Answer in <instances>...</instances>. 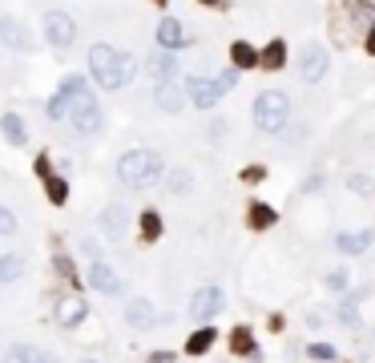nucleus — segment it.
I'll return each mask as SVG.
<instances>
[{
	"label": "nucleus",
	"mask_w": 375,
	"mask_h": 363,
	"mask_svg": "<svg viewBox=\"0 0 375 363\" xmlns=\"http://www.w3.org/2000/svg\"><path fill=\"white\" fill-rule=\"evenodd\" d=\"M259 65H263V69H283V65H287V45H283V40H271L263 49V57H259Z\"/></svg>",
	"instance_id": "nucleus-19"
},
{
	"label": "nucleus",
	"mask_w": 375,
	"mask_h": 363,
	"mask_svg": "<svg viewBox=\"0 0 375 363\" xmlns=\"http://www.w3.org/2000/svg\"><path fill=\"white\" fill-rule=\"evenodd\" d=\"M210 343H214V327H202V331L190 335L186 351H190V355H202V351H210Z\"/></svg>",
	"instance_id": "nucleus-22"
},
{
	"label": "nucleus",
	"mask_w": 375,
	"mask_h": 363,
	"mask_svg": "<svg viewBox=\"0 0 375 363\" xmlns=\"http://www.w3.org/2000/svg\"><path fill=\"white\" fill-rule=\"evenodd\" d=\"M271 222H275V210H271L266 202H254V206H250V226H254V230H266Z\"/></svg>",
	"instance_id": "nucleus-23"
},
{
	"label": "nucleus",
	"mask_w": 375,
	"mask_h": 363,
	"mask_svg": "<svg viewBox=\"0 0 375 363\" xmlns=\"http://www.w3.org/2000/svg\"><path fill=\"white\" fill-rule=\"evenodd\" d=\"M162 153L158 150H129L117 158V178H121L125 186H134V190H146L153 186L158 178H162Z\"/></svg>",
	"instance_id": "nucleus-3"
},
{
	"label": "nucleus",
	"mask_w": 375,
	"mask_h": 363,
	"mask_svg": "<svg viewBox=\"0 0 375 363\" xmlns=\"http://www.w3.org/2000/svg\"><path fill=\"white\" fill-rule=\"evenodd\" d=\"M351 190H355V194H371V182H367L363 174H355L351 178Z\"/></svg>",
	"instance_id": "nucleus-35"
},
{
	"label": "nucleus",
	"mask_w": 375,
	"mask_h": 363,
	"mask_svg": "<svg viewBox=\"0 0 375 363\" xmlns=\"http://www.w3.org/2000/svg\"><path fill=\"white\" fill-rule=\"evenodd\" d=\"M182 40H186L182 37V25H178L174 16H165L162 25H158V45H162L165 53H174V49H182Z\"/></svg>",
	"instance_id": "nucleus-17"
},
{
	"label": "nucleus",
	"mask_w": 375,
	"mask_h": 363,
	"mask_svg": "<svg viewBox=\"0 0 375 363\" xmlns=\"http://www.w3.org/2000/svg\"><path fill=\"white\" fill-rule=\"evenodd\" d=\"M371 242H375L371 230H359V234H347V230H343V234H335V251H343V254H363Z\"/></svg>",
	"instance_id": "nucleus-15"
},
{
	"label": "nucleus",
	"mask_w": 375,
	"mask_h": 363,
	"mask_svg": "<svg viewBox=\"0 0 375 363\" xmlns=\"http://www.w3.org/2000/svg\"><path fill=\"white\" fill-rule=\"evenodd\" d=\"M0 129H4V138L13 141V146H25V121H21L16 113H4V117H0Z\"/></svg>",
	"instance_id": "nucleus-20"
},
{
	"label": "nucleus",
	"mask_w": 375,
	"mask_h": 363,
	"mask_svg": "<svg viewBox=\"0 0 375 363\" xmlns=\"http://www.w3.org/2000/svg\"><path fill=\"white\" fill-rule=\"evenodd\" d=\"M28 355H33V347L16 343V347H9V351H4V363H28Z\"/></svg>",
	"instance_id": "nucleus-28"
},
{
	"label": "nucleus",
	"mask_w": 375,
	"mask_h": 363,
	"mask_svg": "<svg viewBox=\"0 0 375 363\" xmlns=\"http://www.w3.org/2000/svg\"><path fill=\"white\" fill-rule=\"evenodd\" d=\"M150 73L158 77V85H162V81H174V73H178V57L174 53H153L150 57Z\"/></svg>",
	"instance_id": "nucleus-16"
},
{
	"label": "nucleus",
	"mask_w": 375,
	"mask_h": 363,
	"mask_svg": "<svg viewBox=\"0 0 375 363\" xmlns=\"http://www.w3.org/2000/svg\"><path fill=\"white\" fill-rule=\"evenodd\" d=\"M85 315H89V307H85V299H77V295H65V299L57 303V323L61 327H81Z\"/></svg>",
	"instance_id": "nucleus-12"
},
{
	"label": "nucleus",
	"mask_w": 375,
	"mask_h": 363,
	"mask_svg": "<svg viewBox=\"0 0 375 363\" xmlns=\"http://www.w3.org/2000/svg\"><path fill=\"white\" fill-rule=\"evenodd\" d=\"M150 363H174V355H170V351H153Z\"/></svg>",
	"instance_id": "nucleus-38"
},
{
	"label": "nucleus",
	"mask_w": 375,
	"mask_h": 363,
	"mask_svg": "<svg viewBox=\"0 0 375 363\" xmlns=\"http://www.w3.org/2000/svg\"><path fill=\"white\" fill-rule=\"evenodd\" d=\"M77 363H101V359H93V355H85V359H77Z\"/></svg>",
	"instance_id": "nucleus-40"
},
{
	"label": "nucleus",
	"mask_w": 375,
	"mask_h": 363,
	"mask_svg": "<svg viewBox=\"0 0 375 363\" xmlns=\"http://www.w3.org/2000/svg\"><path fill=\"white\" fill-rule=\"evenodd\" d=\"M290 121V97L287 93H278V89H266L254 97V126L263 129V134H278V129H287Z\"/></svg>",
	"instance_id": "nucleus-4"
},
{
	"label": "nucleus",
	"mask_w": 375,
	"mask_h": 363,
	"mask_svg": "<svg viewBox=\"0 0 375 363\" xmlns=\"http://www.w3.org/2000/svg\"><path fill=\"white\" fill-rule=\"evenodd\" d=\"M49 113L57 117V121H69L77 134H97L101 121H105V113H101L93 89H89L81 77H65L61 93L49 101Z\"/></svg>",
	"instance_id": "nucleus-1"
},
{
	"label": "nucleus",
	"mask_w": 375,
	"mask_h": 363,
	"mask_svg": "<svg viewBox=\"0 0 375 363\" xmlns=\"http://www.w3.org/2000/svg\"><path fill=\"white\" fill-rule=\"evenodd\" d=\"M141 234H146V238H158V234H162V218H158V210H146V214H141Z\"/></svg>",
	"instance_id": "nucleus-25"
},
{
	"label": "nucleus",
	"mask_w": 375,
	"mask_h": 363,
	"mask_svg": "<svg viewBox=\"0 0 375 363\" xmlns=\"http://www.w3.org/2000/svg\"><path fill=\"white\" fill-rule=\"evenodd\" d=\"M230 57H234L238 69H250V65H259V53L250 49L246 40H234V49H230Z\"/></svg>",
	"instance_id": "nucleus-21"
},
{
	"label": "nucleus",
	"mask_w": 375,
	"mask_h": 363,
	"mask_svg": "<svg viewBox=\"0 0 375 363\" xmlns=\"http://www.w3.org/2000/svg\"><path fill=\"white\" fill-rule=\"evenodd\" d=\"M339 323L343 327H359V307H355V303H343V307H339Z\"/></svg>",
	"instance_id": "nucleus-26"
},
{
	"label": "nucleus",
	"mask_w": 375,
	"mask_h": 363,
	"mask_svg": "<svg viewBox=\"0 0 375 363\" xmlns=\"http://www.w3.org/2000/svg\"><path fill=\"white\" fill-rule=\"evenodd\" d=\"M190 182H194L190 170H170V174H165V190H170V194H186Z\"/></svg>",
	"instance_id": "nucleus-24"
},
{
	"label": "nucleus",
	"mask_w": 375,
	"mask_h": 363,
	"mask_svg": "<svg viewBox=\"0 0 375 363\" xmlns=\"http://www.w3.org/2000/svg\"><path fill=\"white\" fill-rule=\"evenodd\" d=\"M202 4H214V0H202Z\"/></svg>",
	"instance_id": "nucleus-41"
},
{
	"label": "nucleus",
	"mask_w": 375,
	"mask_h": 363,
	"mask_svg": "<svg viewBox=\"0 0 375 363\" xmlns=\"http://www.w3.org/2000/svg\"><path fill=\"white\" fill-rule=\"evenodd\" d=\"M327 287H331V291H347L351 287V275H347V271H331V275H327Z\"/></svg>",
	"instance_id": "nucleus-29"
},
{
	"label": "nucleus",
	"mask_w": 375,
	"mask_h": 363,
	"mask_svg": "<svg viewBox=\"0 0 375 363\" xmlns=\"http://www.w3.org/2000/svg\"><path fill=\"white\" fill-rule=\"evenodd\" d=\"M323 73H327V49L323 45H307L299 53V77L315 85V81H323Z\"/></svg>",
	"instance_id": "nucleus-7"
},
{
	"label": "nucleus",
	"mask_w": 375,
	"mask_h": 363,
	"mask_svg": "<svg viewBox=\"0 0 375 363\" xmlns=\"http://www.w3.org/2000/svg\"><path fill=\"white\" fill-rule=\"evenodd\" d=\"M234 81H238V73H234V69H226V73L218 77V89H222V93H230V89H234Z\"/></svg>",
	"instance_id": "nucleus-33"
},
{
	"label": "nucleus",
	"mask_w": 375,
	"mask_h": 363,
	"mask_svg": "<svg viewBox=\"0 0 375 363\" xmlns=\"http://www.w3.org/2000/svg\"><path fill=\"white\" fill-rule=\"evenodd\" d=\"M259 178H266L263 166H246V170H242V182H259Z\"/></svg>",
	"instance_id": "nucleus-34"
},
{
	"label": "nucleus",
	"mask_w": 375,
	"mask_h": 363,
	"mask_svg": "<svg viewBox=\"0 0 375 363\" xmlns=\"http://www.w3.org/2000/svg\"><path fill=\"white\" fill-rule=\"evenodd\" d=\"M153 101H158L165 113H178L182 105H186V89L174 85V81H162V85L153 89Z\"/></svg>",
	"instance_id": "nucleus-14"
},
{
	"label": "nucleus",
	"mask_w": 375,
	"mask_h": 363,
	"mask_svg": "<svg viewBox=\"0 0 375 363\" xmlns=\"http://www.w3.org/2000/svg\"><path fill=\"white\" fill-rule=\"evenodd\" d=\"M101 230H105V238H109V242H121L125 230H129V210H125V206H117V202H109V206L101 210Z\"/></svg>",
	"instance_id": "nucleus-9"
},
{
	"label": "nucleus",
	"mask_w": 375,
	"mask_h": 363,
	"mask_svg": "<svg viewBox=\"0 0 375 363\" xmlns=\"http://www.w3.org/2000/svg\"><path fill=\"white\" fill-rule=\"evenodd\" d=\"M222 307H226L222 287H198V291H194V299H190V315H194V319H202V323H206V319H214Z\"/></svg>",
	"instance_id": "nucleus-6"
},
{
	"label": "nucleus",
	"mask_w": 375,
	"mask_h": 363,
	"mask_svg": "<svg viewBox=\"0 0 375 363\" xmlns=\"http://www.w3.org/2000/svg\"><path fill=\"white\" fill-rule=\"evenodd\" d=\"M45 37H49L53 49H69L77 40V21L69 13H61V9H49L45 13Z\"/></svg>",
	"instance_id": "nucleus-5"
},
{
	"label": "nucleus",
	"mask_w": 375,
	"mask_h": 363,
	"mask_svg": "<svg viewBox=\"0 0 375 363\" xmlns=\"http://www.w3.org/2000/svg\"><path fill=\"white\" fill-rule=\"evenodd\" d=\"M125 323L138 327V331L158 327V311H153V303L150 299H129V303H125Z\"/></svg>",
	"instance_id": "nucleus-10"
},
{
	"label": "nucleus",
	"mask_w": 375,
	"mask_h": 363,
	"mask_svg": "<svg viewBox=\"0 0 375 363\" xmlns=\"http://www.w3.org/2000/svg\"><path fill=\"white\" fill-rule=\"evenodd\" d=\"M28 363H57V355H49V351H37V347H33V355H28Z\"/></svg>",
	"instance_id": "nucleus-37"
},
{
	"label": "nucleus",
	"mask_w": 375,
	"mask_h": 363,
	"mask_svg": "<svg viewBox=\"0 0 375 363\" xmlns=\"http://www.w3.org/2000/svg\"><path fill=\"white\" fill-rule=\"evenodd\" d=\"M0 234H16V214L0 202Z\"/></svg>",
	"instance_id": "nucleus-27"
},
{
	"label": "nucleus",
	"mask_w": 375,
	"mask_h": 363,
	"mask_svg": "<svg viewBox=\"0 0 375 363\" xmlns=\"http://www.w3.org/2000/svg\"><path fill=\"white\" fill-rule=\"evenodd\" d=\"M89 73H93V81L101 89H121L134 81L138 65H134L129 53H117L113 45H93L89 49Z\"/></svg>",
	"instance_id": "nucleus-2"
},
{
	"label": "nucleus",
	"mask_w": 375,
	"mask_h": 363,
	"mask_svg": "<svg viewBox=\"0 0 375 363\" xmlns=\"http://www.w3.org/2000/svg\"><path fill=\"white\" fill-rule=\"evenodd\" d=\"M367 49L375 53V28H367Z\"/></svg>",
	"instance_id": "nucleus-39"
},
{
	"label": "nucleus",
	"mask_w": 375,
	"mask_h": 363,
	"mask_svg": "<svg viewBox=\"0 0 375 363\" xmlns=\"http://www.w3.org/2000/svg\"><path fill=\"white\" fill-rule=\"evenodd\" d=\"M311 355H315V359H335V351L327 347V343H315V347H311Z\"/></svg>",
	"instance_id": "nucleus-36"
},
{
	"label": "nucleus",
	"mask_w": 375,
	"mask_h": 363,
	"mask_svg": "<svg viewBox=\"0 0 375 363\" xmlns=\"http://www.w3.org/2000/svg\"><path fill=\"white\" fill-rule=\"evenodd\" d=\"M65 194H69V190H65V182H61V178H49V202H57V206H61V202H65Z\"/></svg>",
	"instance_id": "nucleus-31"
},
{
	"label": "nucleus",
	"mask_w": 375,
	"mask_h": 363,
	"mask_svg": "<svg viewBox=\"0 0 375 363\" xmlns=\"http://www.w3.org/2000/svg\"><path fill=\"white\" fill-rule=\"evenodd\" d=\"M89 287L97 291V295H117L121 291V278H117V271L105 263H89Z\"/></svg>",
	"instance_id": "nucleus-11"
},
{
	"label": "nucleus",
	"mask_w": 375,
	"mask_h": 363,
	"mask_svg": "<svg viewBox=\"0 0 375 363\" xmlns=\"http://www.w3.org/2000/svg\"><path fill=\"white\" fill-rule=\"evenodd\" d=\"M81 251L89 254V263H101V246L93 242V238H85V242H81Z\"/></svg>",
	"instance_id": "nucleus-32"
},
{
	"label": "nucleus",
	"mask_w": 375,
	"mask_h": 363,
	"mask_svg": "<svg viewBox=\"0 0 375 363\" xmlns=\"http://www.w3.org/2000/svg\"><path fill=\"white\" fill-rule=\"evenodd\" d=\"M230 347H234V351H250V331H246V327H234V335H230Z\"/></svg>",
	"instance_id": "nucleus-30"
},
{
	"label": "nucleus",
	"mask_w": 375,
	"mask_h": 363,
	"mask_svg": "<svg viewBox=\"0 0 375 363\" xmlns=\"http://www.w3.org/2000/svg\"><path fill=\"white\" fill-rule=\"evenodd\" d=\"M0 45H9V49H21V53H25L33 40H28V33L21 28V21H13V16H0Z\"/></svg>",
	"instance_id": "nucleus-13"
},
{
	"label": "nucleus",
	"mask_w": 375,
	"mask_h": 363,
	"mask_svg": "<svg viewBox=\"0 0 375 363\" xmlns=\"http://www.w3.org/2000/svg\"><path fill=\"white\" fill-rule=\"evenodd\" d=\"M218 97H222V89H218V81H210V77H190L186 81V101H194L198 109H210Z\"/></svg>",
	"instance_id": "nucleus-8"
},
{
	"label": "nucleus",
	"mask_w": 375,
	"mask_h": 363,
	"mask_svg": "<svg viewBox=\"0 0 375 363\" xmlns=\"http://www.w3.org/2000/svg\"><path fill=\"white\" fill-rule=\"evenodd\" d=\"M21 275H25V259H21V254H4V259H0V287H4V283H16Z\"/></svg>",
	"instance_id": "nucleus-18"
}]
</instances>
